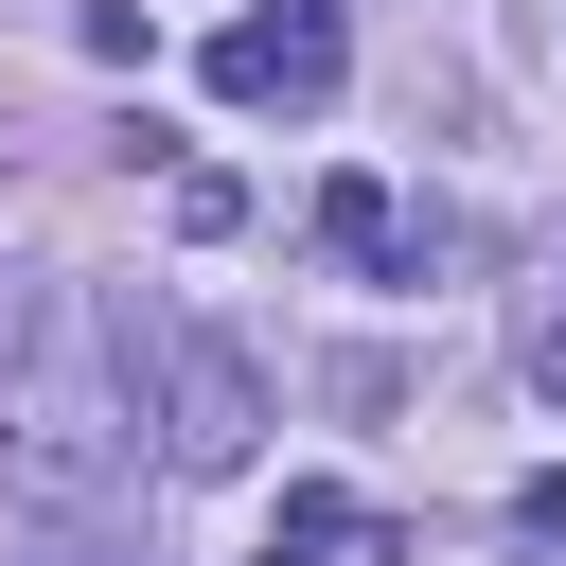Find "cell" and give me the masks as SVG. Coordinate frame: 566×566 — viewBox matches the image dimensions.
<instances>
[{
    "label": "cell",
    "instance_id": "obj_1",
    "mask_svg": "<svg viewBox=\"0 0 566 566\" xmlns=\"http://www.w3.org/2000/svg\"><path fill=\"white\" fill-rule=\"evenodd\" d=\"M106 354H124V336L88 318V336L0 407V495H18V513H53V531H88V513H124V495H142V407L106 389Z\"/></svg>",
    "mask_w": 566,
    "mask_h": 566
},
{
    "label": "cell",
    "instance_id": "obj_2",
    "mask_svg": "<svg viewBox=\"0 0 566 566\" xmlns=\"http://www.w3.org/2000/svg\"><path fill=\"white\" fill-rule=\"evenodd\" d=\"M248 442H265V371L230 336H159V460L177 478H230Z\"/></svg>",
    "mask_w": 566,
    "mask_h": 566
},
{
    "label": "cell",
    "instance_id": "obj_3",
    "mask_svg": "<svg viewBox=\"0 0 566 566\" xmlns=\"http://www.w3.org/2000/svg\"><path fill=\"white\" fill-rule=\"evenodd\" d=\"M212 88H230V106H318V88H336V0L230 18V35H212Z\"/></svg>",
    "mask_w": 566,
    "mask_h": 566
},
{
    "label": "cell",
    "instance_id": "obj_4",
    "mask_svg": "<svg viewBox=\"0 0 566 566\" xmlns=\"http://www.w3.org/2000/svg\"><path fill=\"white\" fill-rule=\"evenodd\" d=\"M318 248H336V265H407V212H389V177H336V195H318Z\"/></svg>",
    "mask_w": 566,
    "mask_h": 566
}]
</instances>
